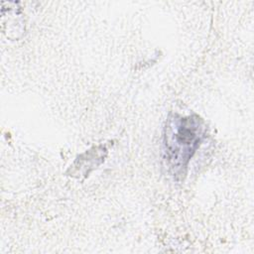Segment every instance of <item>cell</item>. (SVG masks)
Instances as JSON below:
<instances>
[{"instance_id":"obj_1","label":"cell","mask_w":254,"mask_h":254,"mask_svg":"<svg viewBox=\"0 0 254 254\" xmlns=\"http://www.w3.org/2000/svg\"><path fill=\"white\" fill-rule=\"evenodd\" d=\"M205 124L196 114L170 113L163 134V158L168 173L177 181L185 178L189 163L205 137Z\"/></svg>"}]
</instances>
